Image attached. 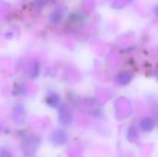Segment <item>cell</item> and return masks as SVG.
Wrapping results in <instances>:
<instances>
[{"label":"cell","instance_id":"obj_1","mask_svg":"<svg viewBox=\"0 0 158 157\" xmlns=\"http://www.w3.org/2000/svg\"><path fill=\"white\" fill-rule=\"evenodd\" d=\"M154 128V121L150 118H146L142 122V129L144 131H150Z\"/></svg>","mask_w":158,"mask_h":157}]
</instances>
